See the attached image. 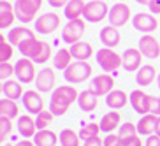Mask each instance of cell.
<instances>
[{
  "label": "cell",
  "instance_id": "db71d44e",
  "mask_svg": "<svg viewBox=\"0 0 160 146\" xmlns=\"http://www.w3.org/2000/svg\"><path fill=\"white\" fill-rule=\"evenodd\" d=\"M157 86H158V88H160V74L157 76Z\"/></svg>",
  "mask_w": 160,
  "mask_h": 146
},
{
  "label": "cell",
  "instance_id": "d590c367",
  "mask_svg": "<svg viewBox=\"0 0 160 146\" xmlns=\"http://www.w3.org/2000/svg\"><path fill=\"white\" fill-rule=\"evenodd\" d=\"M100 132V125L99 123H88V125H83L79 130V137L83 141L86 139H92V137H97Z\"/></svg>",
  "mask_w": 160,
  "mask_h": 146
},
{
  "label": "cell",
  "instance_id": "f6af8a7d",
  "mask_svg": "<svg viewBox=\"0 0 160 146\" xmlns=\"http://www.w3.org/2000/svg\"><path fill=\"white\" fill-rule=\"evenodd\" d=\"M144 146H160V137L157 136V134H151V136H148Z\"/></svg>",
  "mask_w": 160,
  "mask_h": 146
},
{
  "label": "cell",
  "instance_id": "1f68e13d",
  "mask_svg": "<svg viewBox=\"0 0 160 146\" xmlns=\"http://www.w3.org/2000/svg\"><path fill=\"white\" fill-rule=\"evenodd\" d=\"M71 108V104L63 100L60 95H57L55 92L51 93V100H49V111H51L55 116H62V114L67 113V109Z\"/></svg>",
  "mask_w": 160,
  "mask_h": 146
},
{
  "label": "cell",
  "instance_id": "7c38bea8",
  "mask_svg": "<svg viewBox=\"0 0 160 146\" xmlns=\"http://www.w3.org/2000/svg\"><path fill=\"white\" fill-rule=\"evenodd\" d=\"M21 102H23L25 109L32 114H39L42 111V97H41V92L39 90H28V92H25L23 97H21Z\"/></svg>",
  "mask_w": 160,
  "mask_h": 146
},
{
  "label": "cell",
  "instance_id": "7402d4cb",
  "mask_svg": "<svg viewBox=\"0 0 160 146\" xmlns=\"http://www.w3.org/2000/svg\"><path fill=\"white\" fill-rule=\"evenodd\" d=\"M157 78V69L150 63H146V65H141V69L136 72V83L139 86H150Z\"/></svg>",
  "mask_w": 160,
  "mask_h": 146
},
{
  "label": "cell",
  "instance_id": "9a60e30c",
  "mask_svg": "<svg viewBox=\"0 0 160 146\" xmlns=\"http://www.w3.org/2000/svg\"><path fill=\"white\" fill-rule=\"evenodd\" d=\"M35 86L41 93H48L55 88V71L51 67H44L42 71H39L35 78Z\"/></svg>",
  "mask_w": 160,
  "mask_h": 146
},
{
  "label": "cell",
  "instance_id": "6da1fadb",
  "mask_svg": "<svg viewBox=\"0 0 160 146\" xmlns=\"http://www.w3.org/2000/svg\"><path fill=\"white\" fill-rule=\"evenodd\" d=\"M44 0H16L14 13L16 19L19 23H30L33 19H37V13L41 11Z\"/></svg>",
  "mask_w": 160,
  "mask_h": 146
},
{
  "label": "cell",
  "instance_id": "f35d334b",
  "mask_svg": "<svg viewBox=\"0 0 160 146\" xmlns=\"http://www.w3.org/2000/svg\"><path fill=\"white\" fill-rule=\"evenodd\" d=\"M11 130H12V120L5 118V116H0V139L4 141L5 137L11 134Z\"/></svg>",
  "mask_w": 160,
  "mask_h": 146
},
{
  "label": "cell",
  "instance_id": "8fae6325",
  "mask_svg": "<svg viewBox=\"0 0 160 146\" xmlns=\"http://www.w3.org/2000/svg\"><path fill=\"white\" fill-rule=\"evenodd\" d=\"M141 63H142V55L137 48H128L125 49L122 55V67L128 72H134V71H139L141 69Z\"/></svg>",
  "mask_w": 160,
  "mask_h": 146
},
{
  "label": "cell",
  "instance_id": "cb8c5ba5",
  "mask_svg": "<svg viewBox=\"0 0 160 146\" xmlns=\"http://www.w3.org/2000/svg\"><path fill=\"white\" fill-rule=\"evenodd\" d=\"M157 118L155 114H142L141 120L137 122V134L139 136H151V134H155V127H157Z\"/></svg>",
  "mask_w": 160,
  "mask_h": 146
},
{
  "label": "cell",
  "instance_id": "681fc988",
  "mask_svg": "<svg viewBox=\"0 0 160 146\" xmlns=\"http://www.w3.org/2000/svg\"><path fill=\"white\" fill-rule=\"evenodd\" d=\"M33 144H35L33 141H27V139H25V141H19V143H16L14 146H33Z\"/></svg>",
  "mask_w": 160,
  "mask_h": 146
},
{
  "label": "cell",
  "instance_id": "9f6ffc18",
  "mask_svg": "<svg viewBox=\"0 0 160 146\" xmlns=\"http://www.w3.org/2000/svg\"><path fill=\"white\" fill-rule=\"evenodd\" d=\"M4 146H14V144H12V143H7V144H4Z\"/></svg>",
  "mask_w": 160,
  "mask_h": 146
},
{
  "label": "cell",
  "instance_id": "4fadbf2b",
  "mask_svg": "<svg viewBox=\"0 0 160 146\" xmlns=\"http://www.w3.org/2000/svg\"><path fill=\"white\" fill-rule=\"evenodd\" d=\"M148 97H150V95L144 93L142 90H132L130 95H128V100H130L132 109H134L136 113H139L141 116L150 113V102H148Z\"/></svg>",
  "mask_w": 160,
  "mask_h": 146
},
{
  "label": "cell",
  "instance_id": "f1b7e54d",
  "mask_svg": "<svg viewBox=\"0 0 160 146\" xmlns=\"http://www.w3.org/2000/svg\"><path fill=\"white\" fill-rule=\"evenodd\" d=\"M53 63H55V69H58V71H65L67 67L72 63V53H71V49H67V48H60V49L55 53V57H53Z\"/></svg>",
  "mask_w": 160,
  "mask_h": 146
},
{
  "label": "cell",
  "instance_id": "30bf717a",
  "mask_svg": "<svg viewBox=\"0 0 160 146\" xmlns=\"http://www.w3.org/2000/svg\"><path fill=\"white\" fill-rule=\"evenodd\" d=\"M137 49L141 51V55L144 58H153L160 57V43L157 41L151 33H144L141 39H139V43H137Z\"/></svg>",
  "mask_w": 160,
  "mask_h": 146
},
{
  "label": "cell",
  "instance_id": "6f0895ef",
  "mask_svg": "<svg viewBox=\"0 0 160 146\" xmlns=\"http://www.w3.org/2000/svg\"><path fill=\"white\" fill-rule=\"evenodd\" d=\"M0 144H2V139H0Z\"/></svg>",
  "mask_w": 160,
  "mask_h": 146
},
{
  "label": "cell",
  "instance_id": "277c9868",
  "mask_svg": "<svg viewBox=\"0 0 160 146\" xmlns=\"http://www.w3.org/2000/svg\"><path fill=\"white\" fill-rule=\"evenodd\" d=\"M85 28H86V19L85 18H78V19L67 21V25L62 28V41L67 43V44L79 43L81 37L85 35Z\"/></svg>",
  "mask_w": 160,
  "mask_h": 146
},
{
  "label": "cell",
  "instance_id": "9c48e42d",
  "mask_svg": "<svg viewBox=\"0 0 160 146\" xmlns=\"http://www.w3.org/2000/svg\"><path fill=\"white\" fill-rule=\"evenodd\" d=\"M132 27H134L137 32L151 33V32H155L157 27H158V19L151 14V13H137V14L132 18Z\"/></svg>",
  "mask_w": 160,
  "mask_h": 146
},
{
  "label": "cell",
  "instance_id": "5bb4252c",
  "mask_svg": "<svg viewBox=\"0 0 160 146\" xmlns=\"http://www.w3.org/2000/svg\"><path fill=\"white\" fill-rule=\"evenodd\" d=\"M92 90H93L99 97H100V95H108L109 92H113V90H114V79H113V76L108 74V72L95 76L93 79H92Z\"/></svg>",
  "mask_w": 160,
  "mask_h": 146
},
{
  "label": "cell",
  "instance_id": "d6a6232c",
  "mask_svg": "<svg viewBox=\"0 0 160 146\" xmlns=\"http://www.w3.org/2000/svg\"><path fill=\"white\" fill-rule=\"evenodd\" d=\"M58 139H60L62 146H81L79 134H76L72 128H63V130L58 134Z\"/></svg>",
  "mask_w": 160,
  "mask_h": 146
},
{
  "label": "cell",
  "instance_id": "816d5d0a",
  "mask_svg": "<svg viewBox=\"0 0 160 146\" xmlns=\"http://www.w3.org/2000/svg\"><path fill=\"white\" fill-rule=\"evenodd\" d=\"M137 4H142V5H148L150 4V0H136Z\"/></svg>",
  "mask_w": 160,
  "mask_h": 146
},
{
  "label": "cell",
  "instance_id": "ffe728a7",
  "mask_svg": "<svg viewBox=\"0 0 160 146\" xmlns=\"http://www.w3.org/2000/svg\"><path fill=\"white\" fill-rule=\"evenodd\" d=\"M78 104H79V108L83 109V111L90 113V111H93V109L97 108V104H99V95L95 93L92 88H90V90H83V92H79Z\"/></svg>",
  "mask_w": 160,
  "mask_h": 146
},
{
  "label": "cell",
  "instance_id": "c3c4849f",
  "mask_svg": "<svg viewBox=\"0 0 160 146\" xmlns=\"http://www.w3.org/2000/svg\"><path fill=\"white\" fill-rule=\"evenodd\" d=\"M48 4L55 7V9H60V7H65L69 4V0H48Z\"/></svg>",
  "mask_w": 160,
  "mask_h": 146
},
{
  "label": "cell",
  "instance_id": "b9f144b4",
  "mask_svg": "<svg viewBox=\"0 0 160 146\" xmlns=\"http://www.w3.org/2000/svg\"><path fill=\"white\" fill-rule=\"evenodd\" d=\"M148 102H150V113L155 114V116H160V97L150 95L148 97Z\"/></svg>",
  "mask_w": 160,
  "mask_h": 146
},
{
  "label": "cell",
  "instance_id": "2e32d148",
  "mask_svg": "<svg viewBox=\"0 0 160 146\" xmlns=\"http://www.w3.org/2000/svg\"><path fill=\"white\" fill-rule=\"evenodd\" d=\"M100 43L104 44V48H111V49H114V48L120 44V41H122V33H120V30L116 28V27H113V25H108V27H104L102 30H100Z\"/></svg>",
  "mask_w": 160,
  "mask_h": 146
},
{
  "label": "cell",
  "instance_id": "7dc6e473",
  "mask_svg": "<svg viewBox=\"0 0 160 146\" xmlns=\"http://www.w3.org/2000/svg\"><path fill=\"white\" fill-rule=\"evenodd\" d=\"M122 146H142L141 139L139 137H130V139H127V141H122Z\"/></svg>",
  "mask_w": 160,
  "mask_h": 146
},
{
  "label": "cell",
  "instance_id": "11a10c76",
  "mask_svg": "<svg viewBox=\"0 0 160 146\" xmlns=\"http://www.w3.org/2000/svg\"><path fill=\"white\" fill-rule=\"evenodd\" d=\"M2 92H4V85H2V83H0V93H2Z\"/></svg>",
  "mask_w": 160,
  "mask_h": 146
},
{
  "label": "cell",
  "instance_id": "ba28073f",
  "mask_svg": "<svg viewBox=\"0 0 160 146\" xmlns=\"http://www.w3.org/2000/svg\"><path fill=\"white\" fill-rule=\"evenodd\" d=\"M108 19H109V25H113L116 28L127 25L128 19H130V7H128L125 2H118V4H114L113 7L109 9Z\"/></svg>",
  "mask_w": 160,
  "mask_h": 146
},
{
  "label": "cell",
  "instance_id": "d6986e66",
  "mask_svg": "<svg viewBox=\"0 0 160 146\" xmlns=\"http://www.w3.org/2000/svg\"><path fill=\"white\" fill-rule=\"evenodd\" d=\"M28 39H35V33L33 30L27 28V27H16V28H11L7 33V41H9L12 46L18 48L21 43L28 41Z\"/></svg>",
  "mask_w": 160,
  "mask_h": 146
},
{
  "label": "cell",
  "instance_id": "e575fe53",
  "mask_svg": "<svg viewBox=\"0 0 160 146\" xmlns=\"http://www.w3.org/2000/svg\"><path fill=\"white\" fill-rule=\"evenodd\" d=\"M136 136H137V125H134V123L125 122L123 125L118 127V137H120L122 141H127V139L136 137Z\"/></svg>",
  "mask_w": 160,
  "mask_h": 146
},
{
  "label": "cell",
  "instance_id": "52a82bcc",
  "mask_svg": "<svg viewBox=\"0 0 160 146\" xmlns=\"http://www.w3.org/2000/svg\"><path fill=\"white\" fill-rule=\"evenodd\" d=\"M60 27V16L55 13H44L35 19V32L41 35H49Z\"/></svg>",
  "mask_w": 160,
  "mask_h": 146
},
{
  "label": "cell",
  "instance_id": "f546056e",
  "mask_svg": "<svg viewBox=\"0 0 160 146\" xmlns=\"http://www.w3.org/2000/svg\"><path fill=\"white\" fill-rule=\"evenodd\" d=\"M99 125H100V130L102 132L111 134L116 127H120V113H116L114 109L111 111V113H106L102 116V120H100Z\"/></svg>",
  "mask_w": 160,
  "mask_h": 146
},
{
  "label": "cell",
  "instance_id": "e0dca14e",
  "mask_svg": "<svg viewBox=\"0 0 160 146\" xmlns=\"http://www.w3.org/2000/svg\"><path fill=\"white\" fill-rule=\"evenodd\" d=\"M16 127H18V132L25 139H30L37 134V125H35V118H32L30 114H21L18 116V123H16Z\"/></svg>",
  "mask_w": 160,
  "mask_h": 146
},
{
  "label": "cell",
  "instance_id": "8d00e7d4",
  "mask_svg": "<svg viewBox=\"0 0 160 146\" xmlns=\"http://www.w3.org/2000/svg\"><path fill=\"white\" fill-rule=\"evenodd\" d=\"M53 116L55 114L51 111H41L39 114H35V125H37V130H42V128H48L53 122Z\"/></svg>",
  "mask_w": 160,
  "mask_h": 146
},
{
  "label": "cell",
  "instance_id": "7a4b0ae2",
  "mask_svg": "<svg viewBox=\"0 0 160 146\" xmlns=\"http://www.w3.org/2000/svg\"><path fill=\"white\" fill-rule=\"evenodd\" d=\"M92 72H93V69H92V65H90L88 62L76 60L63 71V78H65L67 83L78 85V83H83V81L88 79L90 76H92Z\"/></svg>",
  "mask_w": 160,
  "mask_h": 146
},
{
  "label": "cell",
  "instance_id": "836d02e7",
  "mask_svg": "<svg viewBox=\"0 0 160 146\" xmlns=\"http://www.w3.org/2000/svg\"><path fill=\"white\" fill-rule=\"evenodd\" d=\"M57 95H60L63 100H67L69 104H72V102H78V97H79V92L74 88V86H71V85H62V86H58L57 90H53Z\"/></svg>",
  "mask_w": 160,
  "mask_h": 146
},
{
  "label": "cell",
  "instance_id": "ac0fdd59",
  "mask_svg": "<svg viewBox=\"0 0 160 146\" xmlns=\"http://www.w3.org/2000/svg\"><path fill=\"white\" fill-rule=\"evenodd\" d=\"M16 19L14 5L7 0H0V28H11Z\"/></svg>",
  "mask_w": 160,
  "mask_h": 146
},
{
  "label": "cell",
  "instance_id": "d4e9b609",
  "mask_svg": "<svg viewBox=\"0 0 160 146\" xmlns=\"http://www.w3.org/2000/svg\"><path fill=\"white\" fill-rule=\"evenodd\" d=\"M128 102V95L123 92V90H113V92H109L106 95V104H108L111 109L118 111V109L125 108Z\"/></svg>",
  "mask_w": 160,
  "mask_h": 146
},
{
  "label": "cell",
  "instance_id": "44dd1931",
  "mask_svg": "<svg viewBox=\"0 0 160 146\" xmlns=\"http://www.w3.org/2000/svg\"><path fill=\"white\" fill-rule=\"evenodd\" d=\"M42 41H39V39H28V41H25V43H21L18 46V51L23 55V57L30 58V60L33 62V58L37 57L39 53H41V49H42Z\"/></svg>",
  "mask_w": 160,
  "mask_h": 146
},
{
  "label": "cell",
  "instance_id": "60d3db41",
  "mask_svg": "<svg viewBox=\"0 0 160 146\" xmlns=\"http://www.w3.org/2000/svg\"><path fill=\"white\" fill-rule=\"evenodd\" d=\"M12 74H14V65H11L9 62H2V63H0V81L11 79Z\"/></svg>",
  "mask_w": 160,
  "mask_h": 146
},
{
  "label": "cell",
  "instance_id": "484cf974",
  "mask_svg": "<svg viewBox=\"0 0 160 146\" xmlns=\"http://www.w3.org/2000/svg\"><path fill=\"white\" fill-rule=\"evenodd\" d=\"M60 141L58 136L49 128H42V130H37V134L33 136V143L35 146H55Z\"/></svg>",
  "mask_w": 160,
  "mask_h": 146
},
{
  "label": "cell",
  "instance_id": "8992f818",
  "mask_svg": "<svg viewBox=\"0 0 160 146\" xmlns=\"http://www.w3.org/2000/svg\"><path fill=\"white\" fill-rule=\"evenodd\" d=\"M33 63H35V62H32L30 58H27V57L19 58V60L16 62L14 74H16V79H18L19 83L27 85V83H32V81H35V78H37V72H35V65H33Z\"/></svg>",
  "mask_w": 160,
  "mask_h": 146
},
{
  "label": "cell",
  "instance_id": "83f0119b",
  "mask_svg": "<svg viewBox=\"0 0 160 146\" xmlns=\"http://www.w3.org/2000/svg\"><path fill=\"white\" fill-rule=\"evenodd\" d=\"M23 83H19L18 79H7L4 83V95L7 99L18 100L23 97Z\"/></svg>",
  "mask_w": 160,
  "mask_h": 146
},
{
  "label": "cell",
  "instance_id": "5b68a950",
  "mask_svg": "<svg viewBox=\"0 0 160 146\" xmlns=\"http://www.w3.org/2000/svg\"><path fill=\"white\" fill-rule=\"evenodd\" d=\"M109 14V7L104 0H92L86 2L85 11H83V18L88 23H99L102 19H106Z\"/></svg>",
  "mask_w": 160,
  "mask_h": 146
},
{
  "label": "cell",
  "instance_id": "3957f363",
  "mask_svg": "<svg viewBox=\"0 0 160 146\" xmlns=\"http://www.w3.org/2000/svg\"><path fill=\"white\" fill-rule=\"evenodd\" d=\"M95 60L99 63V67L102 69L104 72H116L120 67H122V55H118L114 49L111 48H102L95 53Z\"/></svg>",
  "mask_w": 160,
  "mask_h": 146
},
{
  "label": "cell",
  "instance_id": "bcb514c9",
  "mask_svg": "<svg viewBox=\"0 0 160 146\" xmlns=\"http://www.w3.org/2000/svg\"><path fill=\"white\" fill-rule=\"evenodd\" d=\"M83 146H104V141H100V137H92V139H86L83 143Z\"/></svg>",
  "mask_w": 160,
  "mask_h": 146
},
{
  "label": "cell",
  "instance_id": "f907efd6",
  "mask_svg": "<svg viewBox=\"0 0 160 146\" xmlns=\"http://www.w3.org/2000/svg\"><path fill=\"white\" fill-rule=\"evenodd\" d=\"M155 134L160 137V116L157 118V127H155Z\"/></svg>",
  "mask_w": 160,
  "mask_h": 146
},
{
  "label": "cell",
  "instance_id": "f5cc1de1",
  "mask_svg": "<svg viewBox=\"0 0 160 146\" xmlns=\"http://www.w3.org/2000/svg\"><path fill=\"white\" fill-rule=\"evenodd\" d=\"M5 41H7V37H5L2 32H0V43H5Z\"/></svg>",
  "mask_w": 160,
  "mask_h": 146
},
{
  "label": "cell",
  "instance_id": "7bdbcfd3",
  "mask_svg": "<svg viewBox=\"0 0 160 146\" xmlns=\"http://www.w3.org/2000/svg\"><path fill=\"white\" fill-rule=\"evenodd\" d=\"M104 146H122V139L118 137V134H108L104 139Z\"/></svg>",
  "mask_w": 160,
  "mask_h": 146
},
{
  "label": "cell",
  "instance_id": "603a6c76",
  "mask_svg": "<svg viewBox=\"0 0 160 146\" xmlns=\"http://www.w3.org/2000/svg\"><path fill=\"white\" fill-rule=\"evenodd\" d=\"M71 53H72V58L76 60H81V62H88V58H92L93 55V48L90 43H85V41H79V43H74L71 44Z\"/></svg>",
  "mask_w": 160,
  "mask_h": 146
},
{
  "label": "cell",
  "instance_id": "ee69618b",
  "mask_svg": "<svg viewBox=\"0 0 160 146\" xmlns=\"http://www.w3.org/2000/svg\"><path fill=\"white\" fill-rule=\"evenodd\" d=\"M148 7H150L151 14H160V0H150Z\"/></svg>",
  "mask_w": 160,
  "mask_h": 146
},
{
  "label": "cell",
  "instance_id": "4dcf8cb0",
  "mask_svg": "<svg viewBox=\"0 0 160 146\" xmlns=\"http://www.w3.org/2000/svg\"><path fill=\"white\" fill-rule=\"evenodd\" d=\"M0 116H5V118H11L14 120L16 116H19V108L16 100L12 99H0Z\"/></svg>",
  "mask_w": 160,
  "mask_h": 146
},
{
  "label": "cell",
  "instance_id": "74e56055",
  "mask_svg": "<svg viewBox=\"0 0 160 146\" xmlns=\"http://www.w3.org/2000/svg\"><path fill=\"white\" fill-rule=\"evenodd\" d=\"M12 44L9 43V41H5V43H0V63L2 62H9L11 57H12V53H14V49H12Z\"/></svg>",
  "mask_w": 160,
  "mask_h": 146
},
{
  "label": "cell",
  "instance_id": "ab89813d",
  "mask_svg": "<svg viewBox=\"0 0 160 146\" xmlns=\"http://www.w3.org/2000/svg\"><path fill=\"white\" fill-rule=\"evenodd\" d=\"M49 58H51V46H49L48 43H44L41 53H39L37 57L33 58V62H35V63H46Z\"/></svg>",
  "mask_w": 160,
  "mask_h": 146
},
{
  "label": "cell",
  "instance_id": "4316f807",
  "mask_svg": "<svg viewBox=\"0 0 160 146\" xmlns=\"http://www.w3.org/2000/svg\"><path fill=\"white\" fill-rule=\"evenodd\" d=\"M85 0H69V4L63 7V14L65 18L71 21V19H78L83 18V11H85Z\"/></svg>",
  "mask_w": 160,
  "mask_h": 146
}]
</instances>
